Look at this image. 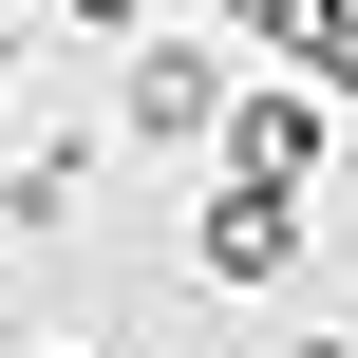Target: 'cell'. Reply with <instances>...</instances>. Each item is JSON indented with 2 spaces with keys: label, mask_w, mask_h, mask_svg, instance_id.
<instances>
[{
  "label": "cell",
  "mask_w": 358,
  "mask_h": 358,
  "mask_svg": "<svg viewBox=\"0 0 358 358\" xmlns=\"http://www.w3.org/2000/svg\"><path fill=\"white\" fill-rule=\"evenodd\" d=\"M189 264H208V283H283V264H302V189H208Z\"/></svg>",
  "instance_id": "cell-1"
},
{
  "label": "cell",
  "mask_w": 358,
  "mask_h": 358,
  "mask_svg": "<svg viewBox=\"0 0 358 358\" xmlns=\"http://www.w3.org/2000/svg\"><path fill=\"white\" fill-rule=\"evenodd\" d=\"M208 132H227V189H302L321 170V94H227Z\"/></svg>",
  "instance_id": "cell-2"
},
{
  "label": "cell",
  "mask_w": 358,
  "mask_h": 358,
  "mask_svg": "<svg viewBox=\"0 0 358 358\" xmlns=\"http://www.w3.org/2000/svg\"><path fill=\"white\" fill-rule=\"evenodd\" d=\"M227 19H245L264 57H302V94H321V113L358 94V0H227Z\"/></svg>",
  "instance_id": "cell-3"
},
{
  "label": "cell",
  "mask_w": 358,
  "mask_h": 358,
  "mask_svg": "<svg viewBox=\"0 0 358 358\" xmlns=\"http://www.w3.org/2000/svg\"><path fill=\"white\" fill-rule=\"evenodd\" d=\"M208 113H227V57H208V38H151V57H132V132H151V151H189Z\"/></svg>",
  "instance_id": "cell-4"
},
{
  "label": "cell",
  "mask_w": 358,
  "mask_h": 358,
  "mask_svg": "<svg viewBox=\"0 0 358 358\" xmlns=\"http://www.w3.org/2000/svg\"><path fill=\"white\" fill-rule=\"evenodd\" d=\"M76 189H94V151H76V132L0 151V227H76Z\"/></svg>",
  "instance_id": "cell-5"
},
{
  "label": "cell",
  "mask_w": 358,
  "mask_h": 358,
  "mask_svg": "<svg viewBox=\"0 0 358 358\" xmlns=\"http://www.w3.org/2000/svg\"><path fill=\"white\" fill-rule=\"evenodd\" d=\"M57 19H94V38H132V19H151V0H57Z\"/></svg>",
  "instance_id": "cell-6"
},
{
  "label": "cell",
  "mask_w": 358,
  "mask_h": 358,
  "mask_svg": "<svg viewBox=\"0 0 358 358\" xmlns=\"http://www.w3.org/2000/svg\"><path fill=\"white\" fill-rule=\"evenodd\" d=\"M302 358H358V340H302Z\"/></svg>",
  "instance_id": "cell-7"
},
{
  "label": "cell",
  "mask_w": 358,
  "mask_h": 358,
  "mask_svg": "<svg viewBox=\"0 0 358 358\" xmlns=\"http://www.w3.org/2000/svg\"><path fill=\"white\" fill-rule=\"evenodd\" d=\"M38 358H76V340H38Z\"/></svg>",
  "instance_id": "cell-8"
}]
</instances>
